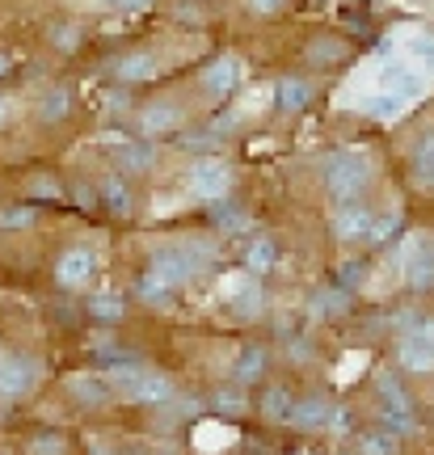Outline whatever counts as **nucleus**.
I'll list each match as a JSON object with an SVG mask.
<instances>
[{"mask_svg": "<svg viewBox=\"0 0 434 455\" xmlns=\"http://www.w3.org/2000/svg\"><path fill=\"white\" fill-rule=\"evenodd\" d=\"M287 422L295 426V430H325V426L334 422V409H329V401L325 396H300V401H291V413Z\"/></svg>", "mask_w": 434, "mask_h": 455, "instance_id": "obj_10", "label": "nucleus"}, {"mask_svg": "<svg viewBox=\"0 0 434 455\" xmlns=\"http://www.w3.org/2000/svg\"><path fill=\"white\" fill-rule=\"evenodd\" d=\"M68 114H72V93H68L64 84L47 89V93H43V101H38V118H43L47 127H55V123H64Z\"/></svg>", "mask_w": 434, "mask_h": 455, "instance_id": "obj_28", "label": "nucleus"}, {"mask_svg": "<svg viewBox=\"0 0 434 455\" xmlns=\"http://www.w3.org/2000/svg\"><path fill=\"white\" fill-rule=\"evenodd\" d=\"M106 152L114 156V164H118L123 173H148V169L157 164L152 144L135 140V135H106Z\"/></svg>", "mask_w": 434, "mask_h": 455, "instance_id": "obj_7", "label": "nucleus"}, {"mask_svg": "<svg viewBox=\"0 0 434 455\" xmlns=\"http://www.w3.org/2000/svg\"><path fill=\"white\" fill-rule=\"evenodd\" d=\"M274 261H278V244L270 241V236H258V241H249V249H245V270L249 275H270Z\"/></svg>", "mask_w": 434, "mask_h": 455, "instance_id": "obj_27", "label": "nucleus"}, {"mask_svg": "<svg viewBox=\"0 0 434 455\" xmlns=\"http://www.w3.org/2000/svg\"><path fill=\"white\" fill-rule=\"evenodd\" d=\"M89 316L114 325V321H123V316H127V304H123V295H93V299H89Z\"/></svg>", "mask_w": 434, "mask_h": 455, "instance_id": "obj_31", "label": "nucleus"}, {"mask_svg": "<svg viewBox=\"0 0 434 455\" xmlns=\"http://www.w3.org/2000/svg\"><path fill=\"white\" fill-rule=\"evenodd\" d=\"M354 455H401V435H392L388 426L358 430V439H354Z\"/></svg>", "mask_w": 434, "mask_h": 455, "instance_id": "obj_19", "label": "nucleus"}, {"mask_svg": "<svg viewBox=\"0 0 434 455\" xmlns=\"http://www.w3.org/2000/svg\"><path fill=\"white\" fill-rule=\"evenodd\" d=\"M93 270H97V253L89 244H72V249H64V258L55 261V278L64 287H84L93 278Z\"/></svg>", "mask_w": 434, "mask_h": 455, "instance_id": "obj_8", "label": "nucleus"}, {"mask_svg": "<svg viewBox=\"0 0 434 455\" xmlns=\"http://www.w3.org/2000/svg\"><path fill=\"white\" fill-rule=\"evenodd\" d=\"M287 355L295 358V363H308V358H312V341H308V338H291Z\"/></svg>", "mask_w": 434, "mask_h": 455, "instance_id": "obj_41", "label": "nucleus"}, {"mask_svg": "<svg viewBox=\"0 0 434 455\" xmlns=\"http://www.w3.org/2000/svg\"><path fill=\"white\" fill-rule=\"evenodd\" d=\"M409 173L422 190H434V131H422L414 152H409Z\"/></svg>", "mask_w": 434, "mask_h": 455, "instance_id": "obj_17", "label": "nucleus"}, {"mask_svg": "<svg viewBox=\"0 0 434 455\" xmlns=\"http://www.w3.org/2000/svg\"><path fill=\"white\" fill-rule=\"evenodd\" d=\"M401 232H405V215L401 212H375L371 232H367V244L371 249H384V244H392Z\"/></svg>", "mask_w": 434, "mask_h": 455, "instance_id": "obj_26", "label": "nucleus"}, {"mask_svg": "<svg viewBox=\"0 0 434 455\" xmlns=\"http://www.w3.org/2000/svg\"><path fill=\"white\" fill-rule=\"evenodd\" d=\"M68 392H72L81 405L97 409V405H106V401L114 396V384L106 379V375H97V371H81V375H72V379H68Z\"/></svg>", "mask_w": 434, "mask_h": 455, "instance_id": "obj_13", "label": "nucleus"}, {"mask_svg": "<svg viewBox=\"0 0 434 455\" xmlns=\"http://www.w3.org/2000/svg\"><path fill=\"white\" fill-rule=\"evenodd\" d=\"M249 9H253L258 17H274V13L287 9V0H249Z\"/></svg>", "mask_w": 434, "mask_h": 455, "instance_id": "obj_40", "label": "nucleus"}, {"mask_svg": "<svg viewBox=\"0 0 434 455\" xmlns=\"http://www.w3.org/2000/svg\"><path fill=\"white\" fill-rule=\"evenodd\" d=\"M211 220H215V228L224 232V236H237V232H245L249 228V212H245L241 203H232V198H215V207H211Z\"/></svg>", "mask_w": 434, "mask_h": 455, "instance_id": "obj_24", "label": "nucleus"}, {"mask_svg": "<svg viewBox=\"0 0 434 455\" xmlns=\"http://www.w3.org/2000/svg\"><path fill=\"white\" fill-rule=\"evenodd\" d=\"M9 123V101H0V127Z\"/></svg>", "mask_w": 434, "mask_h": 455, "instance_id": "obj_45", "label": "nucleus"}, {"mask_svg": "<svg viewBox=\"0 0 434 455\" xmlns=\"http://www.w3.org/2000/svg\"><path fill=\"white\" fill-rule=\"evenodd\" d=\"M220 144V131L211 127H198V131H186V135H181V148H186V152H211V148Z\"/></svg>", "mask_w": 434, "mask_h": 455, "instance_id": "obj_35", "label": "nucleus"}, {"mask_svg": "<svg viewBox=\"0 0 434 455\" xmlns=\"http://www.w3.org/2000/svg\"><path fill=\"white\" fill-rule=\"evenodd\" d=\"M123 13H140V9H148V0H114Z\"/></svg>", "mask_w": 434, "mask_h": 455, "instance_id": "obj_43", "label": "nucleus"}, {"mask_svg": "<svg viewBox=\"0 0 434 455\" xmlns=\"http://www.w3.org/2000/svg\"><path fill=\"white\" fill-rule=\"evenodd\" d=\"M224 299H228V308H232V312H241V316H253V312L261 308V287H258V278L245 275V278H237V283H228V287H224Z\"/></svg>", "mask_w": 434, "mask_h": 455, "instance_id": "obj_18", "label": "nucleus"}, {"mask_svg": "<svg viewBox=\"0 0 434 455\" xmlns=\"http://www.w3.org/2000/svg\"><path fill=\"white\" fill-rule=\"evenodd\" d=\"M72 198H76L81 207H93V203H97V195L89 190V186H76V190H72Z\"/></svg>", "mask_w": 434, "mask_h": 455, "instance_id": "obj_42", "label": "nucleus"}, {"mask_svg": "<svg viewBox=\"0 0 434 455\" xmlns=\"http://www.w3.org/2000/svg\"><path fill=\"white\" fill-rule=\"evenodd\" d=\"M237 84H241V64L232 60V55H224V60H215V64L203 72V89H207L215 101H224L237 93Z\"/></svg>", "mask_w": 434, "mask_h": 455, "instance_id": "obj_12", "label": "nucleus"}, {"mask_svg": "<svg viewBox=\"0 0 434 455\" xmlns=\"http://www.w3.org/2000/svg\"><path fill=\"white\" fill-rule=\"evenodd\" d=\"M110 4H114V0H110Z\"/></svg>", "mask_w": 434, "mask_h": 455, "instance_id": "obj_46", "label": "nucleus"}, {"mask_svg": "<svg viewBox=\"0 0 434 455\" xmlns=\"http://www.w3.org/2000/svg\"><path fill=\"white\" fill-rule=\"evenodd\" d=\"M405 283L414 291H430L434 287V241L409 244V253H405Z\"/></svg>", "mask_w": 434, "mask_h": 455, "instance_id": "obj_9", "label": "nucleus"}, {"mask_svg": "<svg viewBox=\"0 0 434 455\" xmlns=\"http://www.w3.org/2000/svg\"><path fill=\"white\" fill-rule=\"evenodd\" d=\"M211 266H215V244H207V241L157 244L152 258H148V270H157L161 278H169L173 287H186L190 278L207 275Z\"/></svg>", "mask_w": 434, "mask_h": 455, "instance_id": "obj_1", "label": "nucleus"}, {"mask_svg": "<svg viewBox=\"0 0 434 455\" xmlns=\"http://www.w3.org/2000/svg\"><path fill=\"white\" fill-rule=\"evenodd\" d=\"M266 346H245L241 350V358L232 363V379L241 384V388H249V384H258L261 375H266Z\"/></svg>", "mask_w": 434, "mask_h": 455, "instance_id": "obj_21", "label": "nucleus"}, {"mask_svg": "<svg viewBox=\"0 0 434 455\" xmlns=\"http://www.w3.org/2000/svg\"><path fill=\"white\" fill-rule=\"evenodd\" d=\"M135 287H140V299H144V304H173V295H177L173 283H169V278H161L157 270H144Z\"/></svg>", "mask_w": 434, "mask_h": 455, "instance_id": "obj_29", "label": "nucleus"}, {"mask_svg": "<svg viewBox=\"0 0 434 455\" xmlns=\"http://www.w3.org/2000/svg\"><path fill=\"white\" fill-rule=\"evenodd\" d=\"M51 43L64 51V55H72V51L81 47V26H72V21H60V26L51 30Z\"/></svg>", "mask_w": 434, "mask_h": 455, "instance_id": "obj_37", "label": "nucleus"}, {"mask_svg": "<svg viewBox=\"0 0 434 455\" xmlns=\"http://www.w3.org/2000/svg\"><path fill=\"white\" fill-rule=\"evenodd\" d=\"M354 304V291H346L342 283H329V287H317L312 299H308V312L312 316H346Z\"/></svg>", "mask_w": 434, "mask_h": 455, "instance_id": "obj_16", "label": "nucleus"}, {"mask_svg": "<svg viewBox=\"0 0 434 455\" xmlns=\"http://www.w3.org/2000/svg\"><path fill=\"white\" fill-rule=\"evenodd\" d=\"M308 106H312V84L304 76H278V84H274V110L304 114Z\"/></svg>", "mask_w": 434, "mask_h": 455, "instance_id": "obj_11", "label": "nucleus"}, {"mask_svg": "<svg viewBox=\"0 0 434 455\" xmlns=\"http://www.w3.org/2000/svg\"><path fill=\"white\" fill-rule=\"evenodd\" d=\"M9 68H13V55H9V51H0V81H4V72H9Z\"/></svg>", "mask_w": 434, "mask_h": 455, "instance_id": "obj_44", "label": "nucleus"}, {"mask_svg": "<svg viewBox=\"0 0 434 455\" xmlns=\"http://www.w3.org/2000/svg\"><path fill=\"white\" fill-rule=\"evenodd\" d=\"M232 190V173L220 156H203V161L190 164V195L203 198V203H215Z\"/></svg>", "mask_w": 434, "mask_h": 455, "instance_id": "obj_4", "label": "nucleus"}, {"mask_svg": "<svg viewBox=\"0 0 434 455\" xmlns=\"http://www.w3.org/2000/svg\"><path fill=\"white\" fill-rule=\"evenodd\" d=\"M321 181L334 203H354L371 186V161L363 152H329L321 161Z\"/></svg>", "mask_w": 434, "mask_h": 455, "instance_id": "obj_2", "label": "nucleus"}, {"mask_svg": "<svg viewBox=\"0 0 434 455\" xmlns=\"http://www.w3.org/2000/svg\"><path fill=\"white\" fill-rule=\"evenodd\" d=\"M211 405L220 409V413H228V418H237V413H245V409H249V396H245V388L232 379L228 388H220L215 396H211Z\"/></svg>", "mask_w": 434, "mask_h": 455, "instance_id": "obj_30", "label": "nucleus"}, {"mask_svg": "<svg viewBox=\"0 0 434 455\" xmlns=\"http://www.w3.org/2000/svg\"><path fill=\"white\" fill-rule=\"evenodd\" d=\"M350 60V43L346 38H312V47H308V64L312 68H334V64H346Z\"/></svg>", "mask_w": 434, "mask_h": 455, "instance_id": "obj_23", "label": "nucleus"}, {"mask_svg": "<svg viewBox=\"0 0 434 455\" xmlns=\"http://www.w3.org/2000/svg\"><path fill=\"white\" fill-rule=\"evenodd\" d=\"M38 220L30 203H13V207H0V232H21V228H30Z\"/></svg>", "mask_w": 434, "mask_h": 455, "instance_id": "obj_33", "label": "nucleus"}, {"mask_svg": "<svg viewBox=\"0 0 434 455\" xmlns=\"http://www.w3.org/2000/svg\"><path fill=\"white\" fill-rule=\"evenodd\" d=\"M384 93H397L401 101H414L422 93L418 68L401 64V60H388V64H384Z\"/></svg>", "mask_w": 434, "mask_h": 455, "instance_id": "obj_14", "label": "nucleus"}, {"mask_svg": "<svg viewBox=\"0 0 434 455\" xmlns=\"http://www.w3.org/2000/svg\"><path fill=\"white\" fill-rule=\"evenodd\" d=\"M30 455H68V439L60 430H43L30 439Z\"/></svg>", "mask_w": 434, "mask_h": 455, "instance_id": "obj_34", "label": "nucleus"}, {"mask_svg": "<svg viewBox=\"0 0 434 455\" xmlns=\"http://www.w3.org/2000/svg\"><path fill=\"white\" fill-rule=\"evenodd\" d=\"M118 81H127V84H135V81H148V76H157L161 72V60L152 55V51H131V55H123L118 60Z\"/></svg>", "mask_w": 434, "mask_h": 455, "instance_id": "obj_22", "label": "nucleus"}, {"mask_svg": "<svg viewBox=\"0 0 434 455\" xmlns=\"http://www.w3.org/2000/svg\"><path fill=\"white\" fill-rule=\"evenodd\" d=\"M34 384H38V363H34V358H21V355L0 358V396H4V401L30 396Z\"/></svg>", "mask_w": 434, "mask_h": 455, "instance_id": "obj_5", "label": "nucleus"}, {"mask_svg": "<svg viewBox=\"0 0 434 455\" xmlns=\"http://www.w3.org/2000/svg\"><path fill=\"white\" fill-rule=\"evenodd\" d=\"M397 363L414 375L434 371V321H414L397 338Z\"/></svg>", "mask_w": 434, "mask_h": 455, "instance_id": "obj_3", "label": "nucleus"}, {"mask_svg": "<svg viewBox=\"0 0 434 455\" xmlns=\"http://www.w3.org/2000/svg\"><path fill=\"white\" fill-rule=\"evenodd\" d=\"M181 123H186V114H181V106H173V101H152V106H144V114H140L144 135H169V131H177Z\"/></svg>", "mask_w": 434, "mask_h": 455, "instance_id": "obj_15", "label": "nucleus"}, {"mask_svg": "<svg viewBox=\"0 0 434 455\" xmlns=\"http://www.w3.org/2000/svg\"><path fill=\"white\" fill-rule=\"evenodd\" d=\"M371 220H375V212H371L367 203H338V212H334V220H329V228H334V236L346 244H367V232H371Z\"/></svg>", "mask_w": 434, "mask_h": 455, "instance_id": "obj_6", "label": "nucleus"}, {"mask_svg": "<svg viewBox=\"0 0 434 455\" xmlns=\"http://www.w3.org/2000/svg\"><path fill=\"white\" fill-rule=\"evenodd\" d=\"M401 106H405V101L397 98V93H371V98L358 101V110L371 114V118H397V114H401Z\"/></svg>", "mask_w": 434, "mask_h": 455, "instance_id": "obj_32", "label": "nucleus"}, {"mask_svg": "<svg viewBox=\"0 0 434 455\" xmlns=\"http://www.w3.org/2000/svg\"><path fill=\"white\" fill-rule=\"evenodd\" d=\"M291 401H295V396H291L287 384H270V388H261V396H258V413L266 422H287Z\"/></svg>", "mask_w": 434, "mask_h": 455, "instance_id": "obj_25", "label": "nucleus"}, {"mask_svg": "<svg viewBox=\"0 0 434 455\" xmlns=\"http://www.w3.org/2000/svg\"><path fill=\"white\" fill-rule=\"evenodd\" d=\"M363 275H367V266H363V261H342L338 283H342V287H346V291H354V287L363 283Z\"/></svg>", "mask_w": 434, "mask_h": 455, "instance_id": "obj_38", "label": "nucleus"}, {"mask_svg": "<svg viewBox=\"0 0 434 455\" xmlns=\"http://www.w3.org/2000/svg\"><path fill=\"white\" fill-rule=\"evenodd\" d=\"M405 51H409L414 60H426V64L434 68V34L430 30H414L409 43H405Z\"/></svg>", "mask_w": 434, "mask_h": 455, "instance_id": "obj_36", "label": "nucleus"}, {"mask_svg": "<svg viewBox=\"0 0 434 455\" xmlns=\"http://www.w3.org/2000/svg\"><path fill=\"white\" fill-rule=\"evenodd\" d=\"M97 198H101V207H106L110 215H131V212H135V195H131V186L123 181V173L101 178V190H97Z\"/></svg>", "mask_w": 434, "mask_h": 455, "instance_id": "obj_20", "label": "nucleus"}, {"mask_svg": "<svg viewBox=\"0 0 434 455\" xmlns=\"http://www.w3.org/2000/svg\"><path fill=\"white\" fill-rule=\"evenodd\" d=\"M30 195L34 198H55V203H60V181H51L47 173H38V178L30 181Z\"/></svg>", "mask_w": 434, "mask_h": 455, "instance_id": "obj_39", "label": "nucleus"}]
</instances>
